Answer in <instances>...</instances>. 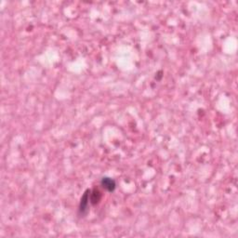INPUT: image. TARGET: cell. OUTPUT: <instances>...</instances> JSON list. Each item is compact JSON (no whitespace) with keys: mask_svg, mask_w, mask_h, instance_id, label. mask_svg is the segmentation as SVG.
<instances>
[{"mask_svg":"<svg viewBox=\"0 0 238 238\" xmlns=\"http://www.w3.org/2000/svg\"><path fill=\"white\" fill-rule=\"evenodd\" d=\"M102 184L105 189H107V190L110 191V192L114 191V188H115V183H114V181L112 179H109V178H103L102 180Z\"/></svg>","mask_w":238,"mask_h":238,"instance_id":"obj_1","label":"cell"},{"mask_svg":"<svg viewBox=\"0 0 238 238\" xmlns=\"http://www.w3.org/2000/svg\"><path fill=\"white\" fill-rule=\"evenodd\" d=\"M88 200H89V192H87L83 198L81 199V205H80V210L83 212L86 208H87V205H88Z\"/></svg>","mask_w":238,"mask_h":238,"instance_id":"obj_2","label":"cell"}]
</instances>
